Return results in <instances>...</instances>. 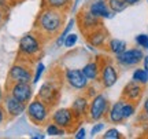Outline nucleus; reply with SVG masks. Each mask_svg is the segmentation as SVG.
Here are the masks:
<instances>
[{"label": "nucleus", "mask_w": 148, "mask_h": 139, "mask_svg": "<svg viewBox=\"0 0 148 139\" xmlns=\"http://www.w3.org/2000/svg\"><path fill=\"white\" fill-rule=\"evenodd\" d=\"M66 21V12L63 11L55 10L51 7H40L32 29L44 39L45 43H48L51 40H55V37L62 32Z\"/></svg>", "instance_id": "obj_1"}, {"label": "nucleus", "mask_w": 148, "mask_h": 139, "mask_svg": "<svg viewBox=\"0 0 148 139\" xmlns=\"http://www.w3.org/2000/svg\"><path fill=\"white\" fill-rule=\"evenodd\" d=\"M63 70L53 69L51 73L45 77V80L41 83L36 96L47 102L49 106L55 109L60 102L62 96V86H63Z\"/></svg>", "instance_id": "obj_2"}, {"label": "nucleus", "mask_w": 148, "mask_h": 139, "mask_svg": "<svg viewBox=\"0 0 148 139\" xmlns=\"http://www.w3.org/2000/svg\"><path fill=\"white\" fill-rule=\"evenodd\" d=\"M45 44L47 43L44 41V39L32 29L30 32H26L19 39L16 58L27 61V62L34 65L36 62H38L41 59Z\"/></svg>", "instance_id": "obj_3"}, {"label": "nucleus", "mask_w": 148, "mask_h": 139, "mask_svg": "<svg viewBox=\"0 0 148 139\" xmlns=\"http://www.w3.org/2000/svg\"><path fill=\"white\" fill-rule=\"evenodd\" d=\"M52 107L47 102L34 96L32 101L26 105V116L27 120L36 125V127H45L51 121V114H52Z\"/></svg>", "instance_id": "obj_4"}, {"label": "nucleus", "mask_w": 148, "mask_h": 139, "mask_svg": "<svg viewBox=\"0 0 148 139\" xmlns=\"http://www.w3.org/2000/svg\"><path fill=\"white\" fill-rule=\"evenodd\" d=\"M110 106L111 102L107 98V95H104L103 92H97L89 101L86 121L88 123H96V121H100V120H106Z\"/></svg>", "instance_id": "obj_5"}, {"label": "nucleus", "mask_w": 148, "mask_h": 139, "mask_svg": "<svg viewBox=\"0 0 148 139\" xmlns=\"http://www.w3.org/2000/svg\"><path fill=\"white\" fill-rule=\"evenodd\" d=\"M51 121L58 124L59 127L63 128L67 134H74V131L82 125V123L74 114L71 107H58V109L52 110Z\"/></svg>", "instance_id": "obj_6"}, {"label": "nucleus", "mask_w": 148, "mask_h": 139, "mask_svg": "<svg viewBox=\"0 0 148 139\" xmlns=\"http://www.w3.org/2000/svg\"><path fill=\"white\" fill-rule=\"evenodd\" d=\"M33 80V64L16 58V61L11 65L7 73L5 84L12 83H32Z\"/></svg>", "instance_id": "obj_7"}, {"label": "nucleus", "mask_w": 148, "mask_h": 139, "mask_svg": "<svg viewBox=\"0 0 148 139\" xmlns=\"http://www.w3.org/2000/svg\"><path fill=\"white\" fill-rule=\"evenodd\" d=\"M118 79H119V72H118L115 61L100 55V76H99L100 87L103 90L112 88L116 84Z\"/></svg>", "instance_id": "obj_8"}, {"label": "nucleus", "mask_w": 148, "mask_h": 139, "mask_svg": "<svg viewBox=\"0 0 148 139\" xmlns=\"http://www.w3.org/2000/svg\"><path fill=\"white\" fill-rule=\"evenodd\" d=\"M75 21H77V26H78L79 32L84 35V37L88 33L92 32V30H95V29H97V28H100L104 25V24H103V19L99 18V17H96L95 14H92V12L88 10L86 6L81 7V8L77 11Z\"/></svg>", "instance_id": "obj_9"}, {"label": "nucleus", "mask_w": 148, "mask_h": 139, "mask_svg": "<svg viewBox=\"0 0 148 139\" xmlns=\"http://www.w3.org/2000/svg\"><path fill=\"white\" fill-rule=\"evenodd\" d=\"M63 80L69 88L77 92H84L90 83L85 77L81 69L77 68H64L63 69Z\"/></svg>", "instance_id": "obj_10"}, {"label": "nucleus", "mask_w": 148, "mask_h": 139, "mask_svg": "<svg viewBox=\"0 0 148 139\" xmlns=\"http://www.w3.org/2000/svg\"><path fill=\"white\" fill-rule=\"evenodd\" d=\"M144 58V50L140 47H132V48H126L125 51L119 55H115V64L119 66V68H125V69H129V68H136L143 62Z\"/></svg>", "instance_id": "obj_11"}, {"label": "nucleus", "mask_w": 148, "mask_h": 139, "mask_svg": "<svg viewBox=\"0 0 148 139\" xmlns=\"http://www.w3.org/2000/svg\"><path fill=\"white\" fill-rule=\"evenodd\" d=\"M5 92L16 98L18 101L23 103H29L34 98V88L32 83H12V84H5Z\"/></svg>", "instance_id": "obj_12"}, {"label": "nucleus", "mask_w": 148, "mask_h": 139, "mask_svg": "<svg viewBox=\"0 0 148 139\" xmlns=\"http://www.w3.org/2000/svg\"><path fill=\"white\" fill-rule=\"evenodd\" d=\"M3 107L5 110V114H7V120L11 121L14 118H18L19 116H22L23 113L26 112V103L18 101L16 98L5 92L4 94V99H3Z\"/></svg>", "instance_id": "obj_13"}, {"label": "nucleus", "mask_w": 148, "mask_h": 139, "mask_svg": "<svg viewBox=\"0 0 148 139\" xmlns=\"http://www.w3.org/2000/svg\"><path fill=\"white\" fill-rule=\"evenodd\" d=\"M144 91H145V86H143V84H140V83L134 80H130L123 87V90L121 92V98L125 99V101L133 102V103L138 105L140 102L143 101Z\"/></svg>", "instance_id": "obj_14"}, {"label": "nucleus", "mask_w": 148, "mask_h": 139, "mask_svg": "<svg viewBox=\"0 0 148 139\" xmlns=\"http://www.w3.org/2000/svg\"><path fill=\"white\" fill-rule=\"evenodd\" d=\"M85 40H86V44L92 46L95 50H106V46L108 43V40H110V32L103 25V26L97 28L90 33H88L85 36Z\"/></svg>", "instance_id": "obj_15"}, {"label": "nucleus", "mask_w": 148, "mask_h": 139, "mask_svg": "<svg viewBox=\"0 0 148 139\" xmlns=\"http://www.w3.org/2000/svg\"><path fill=\"white\" fill-rule=\"evenodd\" d=\"M89 101L90 98L85 92H79L78 95L74 98V101L71 102V109H73L74 114L77 116L81 123L86 121V114H88V107H89Z\"/></svg>", "instance_id": "obj_16"}, {"label": "nucleus", "mask_w": 148, "mask_h": 139, "mask_svg": "<svg viewBox=\"0 0 148 139\" xmlns=\"http://www.w3.org/2000/svg\"><path fill=\"white\" fill-rule=\"evenodd\" d=\"M85 6L88 7V10H89L92 14H95L96 17L101 18L103 21H104V19H110V18H112V17L115 15V14L110 10V7H108L106 0H89Z\"/></svg>", "instance_id": "obj_17"}, {"label": "nucleus", "mask_w": 148, "mask_h": 139, "mask_svg": "<svg viewBox=\"0 0 148 139\" xmlns=\"http://www.w3.org/2000/svg\"><path fill=\"white\" fill-rule=\"evenodd\" d=\"M123 103H125V99L119 98L116 102L111 103L110 109H108V113H107L106 120L110 124H114V125H119V124H123L126 120L123 117Z\"/></svg>", "instance_id": "obj_18"}, {"label": "nucleus", "mask_w": 148, "mask_h": 139, "mask_svg": "<svg viewBox=\"0 0 148 139\" xmlns=\"http://www.w3.org/2000/svg\"><path fill=\"white\" fill-rule=\"evenodd\" d=\"M85 77L89 80V83H99V76H100V57L88 61L86 64L81 68Z\"/></svg>", "instance_id": "obj_19"}, {"label": "nucleus", "mask_w": 148, "mask_h": 139, "mask_svg": "<svg viewBox=\"0 0 148 139\" xmlns=\"http://www.w3.org/2000/svg\"><path fill=\"white\" fill-rule=\"evenodd\" d=\"M71 4H73V0H41L40 7H51V8L69 14Z\"/></svg>", "instance_id": "obj_20"}, {"label": "nucleus", "mask_w": 148, "mask_h": 139, "mask_svg": "<svg viewBox=\"0 0 148 139\" xmlns=\"http://www.w3.org/2000/svg\"><path fill=\"white\" fill-rule=\"evenodd\" d=\"M74 26H77V21H75V17L70 18L69 21H66V25H64V28L62 29V32H60L58 36L55 37V40H53L55 48H62V47H63L64 39H66V36H67L69 33H71V30L74 29Z\"/></svg>", "instance_id": "obj_21"}, {"label": "nucleus", "mask_w": 148, "mask_h": 139, "mask_svg": "<svg viewBox=\"0 0 148 139\" xmlns=\"http://www.w3.org/2000/svg\"><path fill=\"white\" fill-rule=\"evenodd\" d=\"M127 48V43L125 40H122V39H115V37H110L108 40V43L106 46V51L111 55H119L122 54L125 50Z\"/></svg>", "instance_id": "obj_22"}, {"label": "nucleus", "mask_w": 148, "mask_h": 139, "mask_svg": "<svg viewBox=\"0 0 148 139\" xmlns=\"http://www.w3.org/2000/svg\"><path fill=\"white\" fill-rule=\"evenodd\" d=\"M132 80L137 81V83L143 84V86H147L148 84V70H145L144 68H137V66H136V69L133 70V73H132Z\"/></svg>", "instance_id": "obj_23"}, {"label": "nucleus", "mask_w": 148, "mask_h": 139, "mask_svg": "<svg viewBox=\"0 0 148 139\" xmlns=\"http://www.w3.org/2000/svg\"><path fill=\"white\" fill-rule=\"evenodd\" d=\"M44 128H45V135H48V136H64L67 134L63 128H60L58 124L52 123V121H49Z\"/></svg>", "instance_id": "obj_24"}, {"label": "nucleus", "mask_w": 148, "mask_h": 139, "mask_svg": "<svg viewBox=\"0 0 148 139\" xmlns=\"http://www.w3.org/2000/svg\"><path fill=\"white\" fill-rule=\"evenodd\" d=\"M110 10L114 14H119L122 11H125L127 8V4L125 3V0H106Z\"/></svg>", "instance_id": "obj_25"}, {"label": "nucleus", "mask_w": 148, "mask_h": 139, "mask_svg": "<svg viewBox=\"0 0 148 139\" xmlns=\"http://www.w3.org/2000/svg\"><path fill=\"white\" fill-rule=\"evenodd\" d=\"M44 73H45V65L42 64L41 61L36 62V66H34V69H33V80H32L33 86H36L37 83L41 80V77L44 76Z\"/></svg>", "instance_id": "obj_26"}, {"label": "nucleus", "mask_w": 148, "mask_h": 139, "mask_svg": "<svg viewBox=\"0 0 148 139\" xmlns=\"http://www.w3.org/2000/svg\"><path fill=\"white\" fill-rule=\"evenodd\" d=\"M136 113H137V103L125 101V103H123V117H125V120L132 118Z\"/></svg>", "instance_id": "obj_27"}, {"label": "nucleus", "mask_w": 148, "mask_h": 139, "mask_svg": "<svg viewBox=\"0 0 148 139\" xmlns=\"http://www.w3.org/2000/svg\"><path fill=\"white\" fill-rule=\"evenodd\" d=\"M101 138L103 139H123V134H122L119 129L116 128H108L104 131V134L101 135Z\"/></svg>", "instance_id": "obj_28"}, {"label": "nucleus", "mask_w": 148, "mask_h": 139, "mask_svg": "<svg viewBox=\"0 0 148 139\" xmlns=\"http://www.w3.org/2000/svg\"><path fill=\"white\" fill-rule=\"evenodd\" d=\"M104 128H106V124H104V121H103V120H100V121H96V123H93V125H92V128H90V131H89V136L95 138L96 135H99L100 132H103V131H104Z\"/></svg>", "instance_id": "obj_29"}, {"label": "nucleus", "mask_w": 148, "mask_h": 139, "mask_svg": "<svg viewBox=\"0 0 148 139\" xmlns=\"http://www.w3.org/2000/svg\"><path fill=\"white\" fill-rule=\"evenodd\" d=\"M77 43H78V35L71 32L66 36V39H64L63 47L64 48H73V47H75V44Z\"/></svg>", "instance_id": "obj_30"}, {"label": "nucleus", "mask_w": 148, "mask_h": 139, "mask_svg": "<svg viewBox=\"0 0 148 139\" xmlns=\"http://www.w3.org/2000/svg\"><path fill=\"white\" fill-rule=\"evenodd\" d=\"M134 43L136 46L143 50H148V35L147 33H140L134 37Z\"/></svg>", "instance_id": "obj_31"}, {"label": "nucleus", "mask_w": 148, "mask_h": 139, "mask_svg": "<svg viewBox=\"0 0 148 139\" xmlns=\"http://www.w3.org/2000/svg\"><path fill=\"white\" fill-rule=\"evenodd\" d=\"M21 0H0V7L4 8L5 11H11V8L16 6Z\"/></svg>", "instance_id": "obj_32"}, {"label": "nucleus", "mask_w": 148, "mask_h": 139, "mask_svg": "<svg viewBox=\"0 0 148 139\" xmlns=\"http://www.w3.org/2000/svg\"><path fill=\"white\" fill-rule=\"evenodd\" d=\"M74 139H85L86 136H88V132H86V128L85 127H78V128L74 131Z\"/></svg>", "instance_id": "obj_33"}, {"label": "nucleus", "mask_w": 148, "mask_h": 139, "mask_svg": "<svg viewBox=\"0 0 148 139\" xmlns=\"http://www.w3.org/2000/svg\"><path fill=\"white\" fill-rule=\"evenodd\" d=\"M8 12H10V11H5L4 8L0 7V26H3L5 24V21L8 19V15H10Z\"/></svg>", "instance_id": "obj_34"}, {"label": "nucleus", "mask_w": 148, "mask_h": 139, "mask_svg": "<svg viewBox=\"0 0 148 139\" xmlns=\"http://www.w3.org/2000/svg\"><path fill=\"white\" fill-rule=\"evenodd\" d=\"M84 92H85V94H86L88 96H89V98H92V96H95L99 91H96V88H95V83H90L89 86H88V88H86V90H85Z\"/></svg>", "instance_id": "obj_35"}, {"label": "nucleus", "mask_w": 148, "mask_h": 139, "mask_svg": "<svg viewBox=\"0 0 148 139\" xmlns=\"http://www.w3.org/2000/svg\"><path fill=\"white\" fill-rule=\"evenodd\" d=\"M5 121H8L7 120V114H5V110H4V107H3V105H0V125H3Z\"/></svg>", "instance_id": "obj_36"}, {"label": "nucleus", "mask_w": 148, "mask_h": 139, "mask_svg": "<svg viewBox=\"0 0 148 139\" xmlns=\"http://www.w3.org/2000/svg\"><path fill=\"white\" fill-rule=\"evenodd\" d=\"M79 1L81 0H73V4H71V8H70V14H77V7H78Z\"/></svg>", "instance_id": "obj_37"}, {"label": "nucleus", "mask_w": 148, "mask_h": 139, "mask_svg": "<svg viewBox=\"0 0 148 139\" xmlns=\"http://www.w3.org/2000/svg\"><path fill=\"white\" fill-rule=\"evenodd\" d=\"M125 3L127 4V7H130V6H137L141 3V0H125Z\"/></svg>", "instance_id": "obj_38"}, {"label": "nucleus", "mask_w": 148, "mask_h": 139, "mask_svg": "<svg viewBox=\"0 0 148 139\" xmlns=\"http://www.w3.org/2000/svg\"><path fill=\"white\" fill-rule=\"evenodd\" d=\"M141 110L148 116V95L145 96V99H144V102H143V109H141Z\"/></svg>", "instance_id": "obj_39"}, {"label": "nucleus", "mask_w": 148, "mask_h": 139, "mask_svg": "<svg viewBox=\"0 0 148 139\" xmlns=\"http://www.w3.org/2000/svg\"><path fill=\"white\" fill-rule=\"evenodd\" d=\"M45 136H47V135L41 134V132H38V134H33V135H30V138H32V139H44Z\"/></svg>", "instance_id": "obj_40"}, {"label": "nucleus", "mask_w": 148, "mask_h": 139, "mask_svg": "<svg viewBox=\"0 0 148 139\" xmlns=\"http://www.w3.org/2000/svg\"><path fill=\"white\" fill-rule=\"evenodd\" d=\"M141 64H143V68H144V69L148 70V55H144L143 62H141Z\"/></svg>", "instance_id": "obj_41"}, {"label": "nucleus", "mask_w": 148, "mask_h": 139, "mask_svg": "<svg viewBox=\"0 0 148 139\" xmlns=\"http://www.w3.org/2000/svg\"><path fill=\"white\" fill-rule=\"evenodd\" d=\"M4 94H5V91H3V90H1V87H0V105L3 103V99H4Z\"/></svg>", "instance_id": "obj_42"}, {"label": "nucleus", "mask_w": 148, "mask_h": 139, "mask_svg": "<svg viewBox=\"0 0 148 139\" xmlns=\"http://www.w3.org/2000/svg\"><path fill=\"white\" fill-rule=\"evenodd\" d=\"M143 134L145 135V136H148V123L144 124V127H143Z\"/></svg>", "instance_id": "obj_43"}, {"label": "nucleus", "mask_w": 148, "mask_h": 139, "mask_svg": "<svg viewBox=\"0 0 148 139\" xmlns=\"http://www.w3.org/2000/svg\"><path fill=\"white\" fill-rule=\"evenodd\" d=\"M145 1H147V3H148V0H145Z\"/></svg>", "instance_id": "obj_44"}]
</instances>
